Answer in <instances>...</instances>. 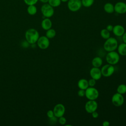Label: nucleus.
Instances as JSON below:
<instances>
[{"instance_id": "nucleus-1", "label": "nucleus", "mask_w": 126, "mask_h": 126, "mask_svg": "<svg viewBox=\"0 0 126 126\" xmlns=\"http://www.w3.org/2000/svg\"><path fill=\"white\" fill-rule=\"evenodd\" d=\"M39 37V33L38 31L34 29H29L25 32L26 41L29 44H33L35 43Z\"/></svg>"}, {"instance_id": "nucleus-2", "label": "nucleus", "mask_w": 126, "mask_h": 126, "mask_svg": "<svg viewBox=\"0 0 126 126\" xmlns=\"http://www.w3.org/2000/svg\"><path fill=\"white\" fill-rule=\"evenodd\" d=\"M118 46V43L117 39L113 37H110L107 39L103 44V48L107 51L111 52L115 51Z\"/></svg>"}, {"instance_id": "nucleus-3", "label": "nucleus", "mask_w": 126, "mask_h": 126, "mask_svg": "<svg viewBox=\"0 0 126 126\" xmlns=\"http://www.w3.org/2000/svg\"><path fill=\"white\" fill-rule=\"evenodd\" d=\"M106 61L109 64H116L120 61V55L115 51L108 52L106 56Z\"/></svg>"}, {"instance_id": "nucleus-4", "label": "nucleus", "mask_w": 126, "mask_h": 126, "mask_svg": "<svg viewBox=\"0 0 126 126\" xmlns=\"http://www.w3.org/2000/svg\"><path fill=\"white\" fill-rule=\"evenodd\" d=\"M41 12L45 18H50L54 14V7L51 6L48 3H44L41 7Z\"/></svg>"}, {"instance_id": "nucleus-5", "label": "nucleus", "mask_w": 126, "mask_h": 126, "mask_svg": "<svg viewBox=\"0 0 126 126\" xmlns=\"http://www.w3.org/2000/svg\"><path fill=\"white\" fill-rule=\"evenodd\" d=\"M85 96L88 100H96L99 96V92L94 87H89L85 90Z\"/></svg>"}, {"instance_id": "nucleus-6", "label": "nucleus", "mask_w": 126, "mask_h": 126, "mask_svg": "<svg viewBox=\"0 0 126 126\" xmlns=\"http://www.w3.org/2000/svg\"><path fill=\"white\" fill-rule=\"evenodd\" d=\"M67 6L70 11H78L82 6L81 0H68L67 2Z\"/></svg>"}, {"instance_id": "nucleus-7", "label": "nucleus", "mask_w": 126, "mask_h": 126, "mask_svg": "<svg viewBox=\"0 0 126 126\" xmlns=\"http://www.w3.org/2000/svg\"><path fill=\"white\" fill-rule=\"evenodd\" d=\"M100 70L102 76L105 77H108L113 74L115 69L113 65L107 63L102 66Z\"/></svg>"}, {"instance_id": "nucleus-8", "label": "nucleus", "mask_w": 126, "mask_h": 126, "mask_svg": "<svg viewBox=\"0 0 126 126\" xmlns=\"http://www.w3.org/2000/svg\"><path fill=\"white\" fill-rule=\"evenodd\" d=\"M125 99L123 94L118 93L114 94L111 98L112 104L116 107L121 106L124 103Z\"/></svg>"}, {"instance_id": "nucleus-9", "label": "nucleus", "mask_w": 126, "mask_h": 126, "mask_svg": "<svg viewBox=\"0 0 126 126\" xmlns=\"http://www.w3.org/2000/svg\"><path fill=\"white\" fill-rule=\"evenodd\" d=\"M97 108L98 104L95 100H88L85 105V109L86 111L90 114L96 111Z\"/></svg>"}, {"instance_id": "nucleus-10", "label": "nucleus", "mask_w": 126, "mask_h": 126, "mask_svg": "<svg viewBox=\"0 0 126 126\" xmlns=\"http://www.w3.org/2000/svg\"><path fill=\"white\" fill-rule=\"evenodd\" d=\"M36 42L38 47L43 50L47 49L50 45L49 39L46 36H40Z\"/></svg>"}, {"instance_id": "nucleus-11", "label": "nucleus", "mask_w": 126, "mask_h": 126, "mask_svg": "<svg viewBox=\"0 0 126 126\" xmlns=\"http://www.w3.org/2000/svg\"><path fill=\"white\" fill-rule=\"evenodd\" d=\"M53 110L55 116L59 118L64 115L65 112V108L63 104L58 103L55 105Z\"/></svg>"}, {"instance_id": "nucleus-12", "label": "nucleus", "mask_w": 126, "mask_h": 126, "mask_svg": "<svg viewBox=\"0 0 126 126\" xmlns=\"http://www.w3.org/2000/svg\"><path fill=\"white\" fill-rule=\"evenodd\" d=\"M114 11L118 14H123L126 13V3L118 1L114 5Z\"/></svg>"}, {"instance_id": "nucleus-13", "label": "nucleus", "mask_w": 126, "mask_h": 126, "mask_svg": "<svg viewBox=\"0 0 126 126\" xmlns=\"http://www.w3.org/2000/svg\"><path fill=\"white\" fill-rule=\"evenodd\" d=\"M90 75L92 78L96 81L99 80L102 77L101 70L99 67H93L90 70Z\"/></svg>"}, {"instance_id": "nucleus-14", "label": "nucleus", "mask_w": 126, "mask_h": 126, "mask_svg": "<svg viewBox=\"0 0 126 126\" xmlns=\"http://www.w3.org/2000/svg\"><path fill=\"white\" fill-rule=\"evenodd\" d=\"M112 32L115 36L120 37L122 36L125 32V29L123 26L121 25H116L113 26Z\"/></svg>"}, {"instance_id": "nucleus-15", "label": "nucleus", "mask_w": 126, "mask_h": 126, "mask_svg": "<svg viewBox=\"0 0 126 126\" xmlns=\"http://www.w3.org/2000/svg\"><path fill=\"white\" fill-rule=\"evenodd\" d=\"M41 26L43 30L47 31L52 28V22L49 18H45L41 22Z\"/></svg>"}, {"instance_id": "nucleus-16", "label": "nucleus", "mask_w": 126, "mask_h": 126, "mask_svg": "<svg viewBox=\"0 0 126 126\" xmlns=\"http://www.w3.org/2000/svg\"><path fill=\"white\" fill-rule=\"evenodd\" d=\"M77 86L79 89H83L85 90L89 87L88 80L85 78H81L78 80Z\"/></svg>"}, {"instance_id": "nucleus-17", "label": "nucleus", "mask_w": 126, "mask_h": 126, "mask_svg": "<svg viewBox=\"0 0 126 126\" xmlns=\"http://www.w3.org/2000/svg\"><path fill=\"white\" fill-rule=\"evenodd\" d=\"M103 63L102 59L99 57H94L92 61V64L93 67H100L101 66Z\"/></svg>"}, {"instance_id": "nucleus-18", "label": "nucleus", "mask_w": 126, "mask_h": 126, "mask_svg": "<svg viewBox=\"0 0 126 126\" xmlns=\"http://www.w3.org/2000/svg\"><path fill=\"white\" fill-rule=\"evenodd\" d=\"M103 9L105 12L107 13H113L114 12V5L111 2H107L104 5Z\"/></svg>"}, {"instance_id": "nucleus-19", "label": "nucleus", "mask_w": 126, "mask_h": 126, "mask_svg": "<svg viewBox=\"0 0 126 126\" xmlns=\"http://www.w3.org/2000/svg\"><path fill=\"white\" fill-rule=\"evenodd\" d=\"M118 53L121 56H126V43L123 42L118 45L117 48Z\"/></svg>"}, {"instance_id": "nucleus-20", "label": "nucleus", "mask_w": 126, "mask_h": 126, "mask_svg": "<svg viewBox=\"0 0 126 126\" xmlns=\"http://www.w3.org/2000/svg\"><path fill=\"white\" fill-rule=\"evenodd\" d=\"M27 12L30 15H34L37 13V7L35 5H28Z\"/></svg>"}, {"instance_id": "nucleus-21", "label": "nucleus", "mask_w": 126, "mask_h": 126, "mask_svg": "<svg viewBox=\"0 0 126 126\" xmlns=\"http://www.w3.org/2000/svg\"><path fill=\"white\" fill-rule=\"evenodd\" d=\"M56 35V32L53 29H50L46 31L45 36L49 39H51L54 38Z\"/></svg>"}, {"instance_id": "nucleus-22", "label": "nucleus", "mask_w": 126, "mask_h": 126, "mask_svg": "<svg viewBox=\"0 0 126 126\" xmlns=\"http://www.w3.org/2000/svg\"><path fill=\"white\" fill-rule=\"evenodd\" d=\"M100 34L101 37L105 40L110 37V32H109L106 29H102L100 31Z\"/></svg>"}, {"instance_id": "nucleus-23", "label": "nucleus", "mask_w": 126, "mask_h": 126, "mask_svg": "<svg viewBox=\"0 0 126 126\" xmlns=\"http://www.w3.org/2000/svg\"><path fill=\"white\" fill-rule=\"evenodd\" d=\"M117 93L124 94L126 93V85L121 84L119 85L117 88Z\"/></svg>"}, {"instance_id": "nucleus-24", "label": "nucleus", "mask_w": 126, "mask_h": 126, "mask_svg": "<svg viewBox=\"0 0 126 126\" xmlns=\"http://www.w3.org/2000/svg\"><path fill=\"white\" fill-rule=\"evenodd\" d=\"M94 0H81L82 5L85 7H90L93 5Z\"/></svg>"}, {"instance_id": "nucleus-25", "label": "nucleus", "mask_w": 126, "mask_h": 126, "mask_svg": "<svg viewBox=\"0 0 126 126\" xmlns=\"http://www.w3.org/2000/svg\"><path fill=\"white\" fill-rule=\"evenodd\" d=\"M61 0H49L48 3L52 7H57L59 6L61 4Z\"/></svg>"}, {"instance_id": "nucleus-26", "label": "nucleus", "mask_w": 126, "mask_h": 126, "mask_svg": "<svg viewBox=\"0 0 126 126\" xmlns=\"http://www.w3.org/2000/svg\"><path fill=\"white\" fill-rule=\"evenodd\" d=\"M24 2L27 5H35L37 3L39 0H23Z\"/></svg>"}, {"instance_id": "nucleus-27", "label": "nucleus", "mask_w": 126, "mask_h": 126, "mask_svg": "<svg viewBox=\"0 0 126 126\" xmlns=\"http://www.w3.org/2000/svg\"><path fill=\"white\" fill-rule=\"evenodd\" d=\"M58 121H59V123H60V124H61L62 125H65L66 123V119L65 117H63V116L59 118Z\"/></svg>"}, {"instance_id": "nucleus-28", "label": "nucleus", "mask_w": 126, "mask_h": 126, "mask_svg": "<svg viewBox=\"0 0 126 126\" xmlns=\"http://www.w3.org/2000/svg\"><path fill=\"white\" fill-rule=\"evenodd\" d=\"M89 87H94L96 84V80L91 78V79L88 80Z\"/></svg>"}, {"instance_id": "nucleus-29", "label": "nucleus", "mask_w": 126, "mask_h": 126, "mask_svg": "<svg viewBox=\"0 0 126 126\" xmlns=\"http://www.w3.org/2000/svg\"><path fill=\"white\" fill-rule=\"evenodd\" d=\"M78 95L80 97H84L85 96V90L83 89H79L77 92Z\"/></svg>"}, {"instance_id": "nucleus-30", "label": "nucleus", "mask_w": 126, "mask_h": 126, "mask_svg": "<svg viewBox=\"0 0 126 126\" xmlns=\"http://www.w3.org/2000/svg\"><path fill=\"white\" fill-rule=\"evenodd\" d=\"M47 116L49 118H52L53 117L55 116L53 110H48L47 112Z\"/></svg>"}, {"instance_id": "nucleus-31", "label": "nucleus", "mask_w": 126, "mask_h": 126, "mask_svg": "<svg viewBox=\"0 0 126 126\" xmlns=\"http://www.w3.org/2000/svg\"><path fill=\"white\" fill-rule=\"evenodd\" d=\"M92 114V117L94 118V119H96V118H97L98 117V113L96 112V111H95L94 112H93V113H91Z\"/></svg>"}, {"instance_id": "nucleus-32", "label": "nucleus", "mask_w": 126, "mask_h": 126, "mask_svg": "<svg viewBox=\"0 0 126 126\" xmlns=\"http://www.w3.org/2000/svg\"><path fill=\"white\" fill-rule=\"evenodd\" d=\"M106 29L109 31V32H112V30H113V26H112V25L111 24H109V25H108L106 27Z\"/></svg>"}, {"instance_id": "nucleus-33", "label": "nucleus", "mask_w": 126, "mask_h": 126, "mask_svg": "<svg viewBox=\"0 0 126 126\" xmlns=\"http://www.w3.org/2000/svg\"><path fill=\"white\" fill-rule=\"evenodd\" d=\"M110 122L108 121H104L102 122V125L103 126H110Z\"/></svg>"}, {"instance_id": "nucleus-34", "label": "nucleus", "mask_w": 126, "mask_h": 126, "mask_svg": "<svg viewBox=\"0 0 126 126\" xmlns=\"http://www.w3.org/2000/svg\"><path fill=\"white\" fill-rule=\"evenodd\" d=\"M122 40L123 41V42L126 43V32H124V33L122 36Z\"/></svg>"}, {"instance_id": "nucleus-35", "label": "nucleus", "mask_w": 126, "mask_h": 126, "mask_svg": "<svg viewBox=\"0 0 126 126\" xmlns=\"http://www.w3.org/2000/svg\"><path fill=\"white\" fill-rule=\"evenodd\" d=\"M39 0L43 3H48L49 0Z\"/></svg>"}, {"instance_id": "nucleus-36", "label": "nucleus", "mask_w": 126, "mask_h": 126, "mask_svg": "<svg viewBox=\"0 0 126 126\" xmlns=\"http://www.w3.org/2000/svg\"><path fill=\"white\" fill-rule=\"evenodd\" d=\"M61 0L63 2H67L68 1V0Z\"/></svg>"}]
</instances>
